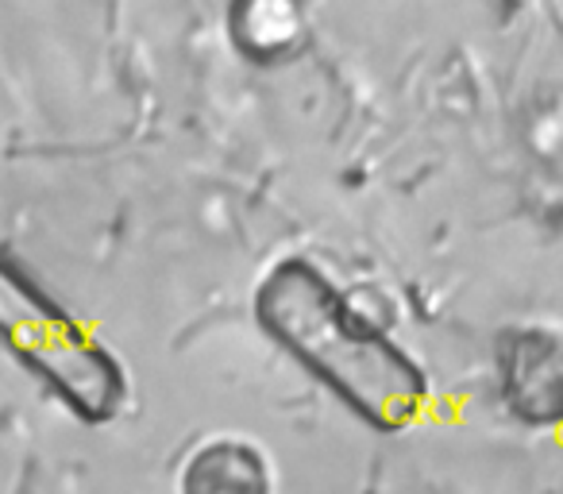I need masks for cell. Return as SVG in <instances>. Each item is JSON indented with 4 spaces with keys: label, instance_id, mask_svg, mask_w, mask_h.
<instances>
[{
    "label": "cell",
    "instance_id": "1",
    "mask_svg": "<svg viewBox=\"0 0 563 494\" xmlns=\"http://www.w3.org/2000/svg\"><path fill=\"white\" fill-rule=\"evenodd\" d=\"M251 321L378 437H398L429 414V367L313 255H278L255 278Z\"/></svg>",
    "mask_w": 563,
    "mask_h": 494
},
{
    "label": "cell",
    "instance_id": "2",
    "mask_svg": "<svg viewBox=\"0 0 563 494\" xmlns=\"http://www.w3.org/2000/svg\"><path fill=\"white\" fill-rule=\"evenodd\" d=\"M0 348L78 421L109 425L132 398L128 367L24 263L0 248Z\"/></svg>",
    "mask_w": 563,
    "mask_h": 494
},
{
    "label": "cell",
    "instance_id": "3",
    "mask_svg": "<svg viewBox=\"0 0 563 494\" xmlns=\"http://www.w3.org/2000/svg\"><path fill=\"white\" fill-rule=\"evenodd\" d=\"M490 375L509 421L532 432L563 429V325L517 321L494 337Z\"/></svg>",
    "mask_w": 563,
    "mask_h": 494
},
{
    "label": "cell",
    "instance_id": "4",
    "mask_svg": "<svg viewBox=\"0 0 563 494\" xmlns=\"http://www.w3.org/2000/svg\"><path fill=\"white\" fill-rule=\"evenodd\" d=\"M178 494H278L274 455L255 437L220 429L186 452L174 479Z\"/></svg>",
    "mask_w": 563,
    "mask_h": 494
},
{
    "label": "cell",
    "instance_id": "5",
    "mask_svg": "<svg viewBox=\"0 0 563 494\" xmlns=\"http://www.w3.org/2000/svg\"><path fill=\"white\" fill-rule=\"evenodd\" d=\"M232 32L247 55L271 63V58L290 51V43L301 32V20L294 0H240L232 17Z\"/></svg>",
    "mask_w": 563,
    "mask_h": 494
}]
</instances>
